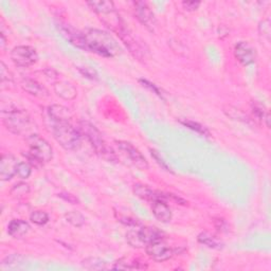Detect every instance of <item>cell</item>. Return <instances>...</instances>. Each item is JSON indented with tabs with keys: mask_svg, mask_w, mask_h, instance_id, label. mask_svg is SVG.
<instances>
[{
	"mask_svg": "<svg viewBox=\"0 0 271 271\" xmlns=\"http://www.w3.org/2000/svg\"><path fill=\"white\" fill-rule=\"evenodd\" d=\"M86 51L103 57L120 55L122 49L118 41L109 33L99 29H88L84 32Z\"/></svg>",
	"mask_w": 271,
	"mask_h": 271,
	"instance_id": "1",
	"label": "cell"
},
{
	"mask_svg": "<svg viewBox=\"0 0 271 271\" xmlns=\"http://www.w3.org/2000/svg\"><path fill=\"white\" fill-rule=\"evenodd\" d=\"M2 122L8 132L18 136H27V138L33 134H36L37 126L25 110L12 108L2 110Z\"/></svg>",
	"mask_w": 271,
	"mask_h": 271,
	"instance_id": "2",
	"label": "cell"
},
{
	"mask_svg": "<svg viewBox=\"0 0 271 271\" xmlns=\"http://www.w3.org/2000/svg\"><path fill=\"white\" fill-rule=\"evenodd\" d=\"M79 127H80L79 131L81 132L82 136H85V138L88 140V142L91 144L92 148L96 150V152L100 157L109 161V162L110 161L118 160L115 151L107 145L103 136H102L101 132L95 125L87 121H81Z\"/></svg>",
	"mask_w": 271,
	"mask_h": 271,
	"instance_id": "3",
	"label": "cell"
},
{
	"mask_svg": "<svg viewBox=\"0 0 271 271\" xmlns=\"http://www.w3.org/2000/svg\"><path fill=\"white\" fill-rule=\"evenodd\" d=\"M52 134L59 145L67 150H78L82 145V134L71 122H52Z\"/></svg>",
	"mask_w": 271,
	"mask_h": 271,
	"instance_id": "4",
	"label": "cell"
},
{
	"mask_svg": "<svg viewBox=\"0 0 271 271\" xmlns=\"http://www.w3.org/2000/svg\"><path fill=\"white\" fill-rule=\"evenodd\" d=\"M164 233L155 227L137 226L126 233V241L133 248H146L151 243L163 240Z\"/></svg>",
	"mask_w": 271,
	"mask_h": 271,
	"instance_id": "5",
	"label": "cell"
},
{
	"mask_svg": "<svg viewBox=\"0 0 271 271\" xmlns=\"http://www.w3.org/2000/svg\"><path fill=\"white\" fill-rule=\"evenodd\" d=\"M29 145V151L25 154L30 161V164L33 161L37 164L47 163L53 158V149L49 142L41 138L37 134H33L27 138Z\"/></svg>",
	"mask_w": 271,
	"mask_h": 271,
	"instance_id": "6",
	"label": "cell"
},
{
	"mask_svg": "<svg viewBox=\"0 0 271 271\" xmlns=\"http://www.w3.org/2000/svg\"><path fill=\"white\" fill-rule=\"evenodd\" d=\"M11 59L17 67L28 68L38 61V54L31 46H17L11 51Z\"/></svg>",
	"mask_w": 271,
	"mask_h": 271,
	"instance_id": "7",
	"label": "cell"
},
{
	"mask_svg": "<svg viewBox=\"0 0 271 271\" xmlns=\"http://www.w3.org/2000/svg\"><path fill=\"white\" fill-rule=\"evenodd\" d=\"M117 146L121 151H123V154L130 159L131 162L136 167L141 169V171L148 168V162L146 158L144 157L142 155V152L137 147H135L132 143L126 141H118Z\"/></svg>",
	"mask_w": 271,
	"mask_h": 271,
	"instance_id": "8",
	"label": "cell"
},
{
	"mask_svg": "<svg viewBox=\"0 0 271 271\" xmlns=\"http://www.w3.org/2000/svg\"><path fill=\"white\" fill-rule=\"evenodd\" d=\"M145 251L151 260L159 263L168 261L169 259H172L176 253V250L173 249L172 247H169L167 244L163 242V240L149 244L145 248Z\"/></svg>",
	"mask_w": 271,
	"mask_h": 271,
	"instance_id": "9",
	"label": "cell"
},
{
	"mask_svg": "<svg viewBox=\"0 0 271 271\" xmlns=\"http://www.w3.org/2000/svg\"><path fill=\"white\" fill-rule=\"evenodd\" d=\"M118 35L120 36L125 46L129 48L131 53L134 54L135 57H138L141 59L143 56H145V49H144L145 46L142 45L141 41L133 35V33L126 25H124V27L120 30V32L118 33Z\"/></svg>",
	"mask_w": 271,
	"mask_h": 271,
	"instance_id": "10",
	"label": "cell"
},
{
	"mask_svg": "<svg viewBox=\"0 0 271 271\" xmlns=\"http://www.w3.org/2000/svg\"><path fill=\"white\" fill-rule=\"evenodd\" d=\"M135 13L136 16H137L138 20L149 31H154L156 25H157V20L155 18V15L150 10V7L148 4L144 1H136L135 2Z\"/></svg>",
	"mask_w": 271,
	"mask_h": 271,
	"instance_id": "11",
	"label": "cell"
},
{
	"mask_svg": "<svg viewBox=\"0 0 271 271\" xmlns=\"http://www.w3.org/2000/svg\"><path fill=\"white\" fill-rule=\"evenodd\" d=\"M234 55L237 61L244 66H249L256 62L257 52L249 42L240 41L234 47Z\"/></svg>",
	"mask_w": 271,
	"mask_h": 271,
	"instance_id": "12",
	"label": "cell"
},
{
	"mask_svg": "<svg viewBox=\"0 0 271 271\" xmlns=\"http://www.w3.org/2000/svg\"><path fill=\"white\" fill-rule=\"evenodd\" d=\"M18 161L12 154H3L0 159V179L2 181L11 180L16 174Z\"/></svg>",
	"mask_w": 271,
	"mask_h": 271,
	"instance_id": "13",
	"label": "cell"
},
{
	"mask_svg": "<svg viewBox=\"0 0 271 271\" xmlns=\"http://www.w3.org/2000/svg\"><path fill=\"white\" fill-rule=\"evenodd\" d=\"M58 29L61 30L63 35L69 40L71 44L82 50L86 51V41H85L84 32L74 29L70 24H58Z\"/></svg>",
	"mask_w": 271,
	"mask_h": 271,
	"instance_id": "14",
	"label": "cell"
},
{
	"mask_svg": "<svg viewBox=\"0 0 271 271\" xmlns=\"http://www.w3.org/2000/svg\"><path fill=\"white\" fill-rule=\"evenodd\" d=\"M21 88L25 92H28L29 95L34 97L45 98L49 96L48 89L45 86H42V85L37 81L32 79H23L21 81Z\"/></svg>",
	"mask_w": 271,
	"mask_h": 271,
	"instance_id": "15",
	"label": "cell"
},
{
	"mask_svg": "<svg viewBox=\"0 0 271 271\" xmlns=\"http://www.w3.org/2000/svg\"><path fill=\"white\" fill-rule=\"evenodd\" d=\"M48 115L52 122H71L72 120L70 110L63 105L49 106Z\"/></svg>",
	"mask_w": 271,
	"mask_h": 271,
	"instance_id": "16",
	"label": "cell"
},
{
	"mask_svg": "<svg viewBox=\"0 0 271 271\" xmlns=\"http://www.w3.org/2000/svg\"><path fill=\"white\" fill-rule=\"evenodd\" d=\"M30 225L22 219H13L7 226V233L13 239H22L30 231Z\"/></svg>",
	"mask_w": 271,
	"mask_h": 271,
	"instance_id": "17",
	"label": "cell"
},
{
	"mask_svg": "<svg viewBox=\"0 0 271 271\" xmlns=\"http://www.w3.org/2000/svg\"><path fill=\"white\" fill-rule=\"evenodd\" d=\"M151 212L159 222L166 224L172 220V211L167 206V203L163 201H154L151 205Z\"/></svg>",
	"mask_w": 271,
	"mask_h": 271,
	"instance_id": "18",
	"label": "cell"
},
{
	"mask_svg": "<svg viewBox=\"0 0 271 271\" xmlns=\"http://www.w3.org/2000/svg\"><path fill=\"white\" fill-rule=\"evenodd\" d=\"M134 194L137 197L150 202L157 201L159 198V191L152 190L149 186L142 183H137L134 185Z\"/></svg>",
	"mask_w": 271,
	"mask_h": 271,
	"instance_id": "19",
	"label": "cell"
},
{
	"mask_svg": "<svg viewBox=\"0 0 271 271\" xmlns=\"http://www.w3.org/2000/svg\"><path fill=\"white\" fill-rule=\"evenodd\" d=\"M54 91L58 97H61L64 100H73L76 97V93H78L73 85L68 82L55 83Z\"/></svg>",
	"mask_w": 271,
	"mask_h": 271,
	"instance_id": "20",
	"label": "cell"
},
{
	"mask_svg": "<svg viewBox=\"0 0 271 271\" xmlns=\"http://www.w3.org/2000/svg\"><path fill=\"white\" fill-rule=\"evenodd\" d=\"M112 268L120 270H135V269H146L147 266L145 264H143V263L135 260L130 261L127 259H121L114 263Z\"/></svg>",
	"mask_w": 271,
	"mask_h": 271,
	"instance_id": "21",
	"label": "cell"
},
{
	"mask_svg": "<svg viewBox=\"0 0 271 271\" xmlns=\"http://www.w3.org/2000/svg\"><path fill=\"white\" fill-rule=\"evenodd\" d=\"M87 4L95 11L97 14L105 15L116 10L115 4L113 1H89Z\"/></svg>",
	"mask_w": 271,
	"mask_h": 271,
	"instance_id": "22",
	"label": "cell"
},
{
	"mask_svg": "<svg viewBox=\"0 0 271 271\" xmlns=\"http://www.w3.org/2000/svg\"><path fill=\"white\" fill-rule=\"evenodd\" d=\"M198 242L202 245H205L207 246V247L209 248H213V249H220L222 248V242H220L219 240H217L215 236L213 235H211L207 232H202L198 235Z\"/></svg>",
	"mask_w": 271,
	"mask_h": 271,
	"instance_id": "23",
	"label": "cell"
},
{
	"mask_svg": "<svg viewBox=\"0 0 271 271\" xmlns=\"http://www.w3.org/2000/svg\"><path fill=\"white\" fill-rule=\"evenodd\" d=\"M82 265L84 268L89 270H102L107 269V263L103 260L98 258H88L82 262Z\"/></svg>",
	"mask_w": 271,
	"mask_h": 271,
	"instance_id": "24",
	"label": "cell"
},
{
	"mask_svg": "<svg viewBox=\"0 0 271 271\" xmlns=\"http://www.w3.org/2000/svg\"><path fill=\"white\" fill-rule=\"evenodd\" d=\"M252 109H253V113L256 114V116L258 117V119H260V120H262V121H264L266 123L267 127H269L270 126V123H269L270 116H269L268 110L265 108V106L256 102V103L252 104Z\"/></svg>",
	"mask_w": 271,
	"mask_h": 271,
	"instance_id": "25",
	"label": "cell"
},
{
	"mask_svg": "<svg viewBox=\"0 0 271 271\" xmlns=\"http://www.w3.org/2000/svg\"><path fill=\"white\" fill-rule=\"evenodd\" d=\"M30 193V185L25 182L16 183L10 191V194L14 198H22Z\"/></svg>",
	"mask_w": 271,
	"mask_h": 271,
	"instance_id": "26",
	"label": "cell"
},
{
	"mask_svg": "<svg viewBox=\"0 0 271 271\" xmlns=\"http://www.w3.org/2000/svg\"><path fill=\"white\" fill-rule=\"evenodd\" d=\"M65 218L68 223L76 228H80L85 224L84 215L81 214L80 212H78V211L68 212V213H66V215H65Z\"/></svg>",
	"mask_w": 271,
	"mask_h": 271,
	"instance_id": "27",
	"label": "cell"
},
{
	"mask_svg": "<svg viewBox=\"0 0 271 271\" xmlns=\"http://www.w3.org/2000/svg\"><path fill=\"white\" fill-rule=\"evenodd\" d=\"M30 220L37 226H44L49 222V215L45 211H33L30 215Z\"/></svg>",
	"mask_w": 271,
	"mask_h": 271,
	"instance_id": "28",
	"label": "cell"
},
{
	"mask_svg": "<svg viewBox=\"0 0 271 271\" xmlns=\"http://www.w3.org/2000/svg\"><path fill=\"white\" fill-rule=\"evenodd\" d=\"M180 123H182L184 126L188 127V129L196 132L197 134L199 135H202V136H206V137H209L210 136V133L209 131L206 129L205 126L197 123V122H194V121H191V120H180Z\"/></svg>",
	"mask_w": 271,
	"mask_h": 271,
	"instance_id": "29",
	"label": "cell"
},
{
	"mask_svg": "<svg viewBox=\"0 0 271 271\" xmlns=\"http://www.w3.org/2000/svg\"><path fill=\"white\" fill-rule=\"evenodd\" d=\"M224 112L228 115V117L234 119V120H239L244 123H249V118L244 115L240 109H236L235 107L232 106H228L227 108L224 109Z\"/></svg>",
	"mask_w": 271,
	"mask_h": 271,
	"instance_id": "30",
	"label": "cell"
},
{
	"mask_svg": "<svg viewBox=\"0 0 271 271\" xmlns=\"http://www.w3.org/2000/svg\"><path fill=\"white\" fill-rule=\"evenodd\" d=\"M23 261V257L19 256V254H12V256L5 258L2 263H1V267L2 268H15L21 264Z\"/></svg>",
	"mask_w": 271,
	"mask_h": 271,
	"instance_id": "31",
	"label": "cell"
},
{
	"mask_svg": "<svg viewBox=\"0 0 271 271\" xmlns=\"http://www.w3.org/2000/svg\"><path fill=\"white\" fill-rule=\"evenodd\" d=\"M32 173V165L29 162H18L16 168V174L22 179H27Z\"/></svg>",
	"mask_w": 271,
	"mask_h": 271,
	"instance_id": "32",
	"label": "cell"
},
{
	"mask_svg": "<svg viewBox=\"0 0 271 271\" xmlns=\"http://www.w3.org/2000/svg\"><path fill=\"white\" fill-rule=\"evenodd\" d=\"M0 79H1V86L2 89L4 88L5 83L7 84H12L13 83V76L11 72L8 71L6 66L4 65L3 62L0 63Z\"/></svg>",
	"mask_w": 271,
	"mask_h": 271,
	"instance_id": "33",
	"label": "cell"
},
{
	"mask_svg": "<svg viewBox=\"0 0 271 271\" xmlns=\"http://www.w3.org/2000/svg\"><path fill=\"white\" fill-rule=\"evenodd\" d=\"M259 32L261 36L266 38L267 41L270 40V34H271V28H270V20L265 19L260 22L259 24Z\"/></svg>",
	"mask_w": 271,
	"mask_h": 271,
	"instance_id": "34",
	"label": "cell"
},
{
	"mask_svg": "<svg viewBox=\"0 0 271 271\" xmlns=\"http://www.w3.org/2000/svg\"><path fill=\"white\" fill-rule=\"evenodd\" d=\"M79 70L83 75H85L86 78H88L90 80H95V81L99 80L98 72L90 67H79Z\"/></svg>",
	"mask_w": 271,
	"mask_h": 271,
	"instance_id": "35",
	"label": "cell"
},
{
	"mask_svg": "<svg viewBox=\"0 0 271 271\" xmlns=\"http://www.w3.org/2000/svg\"><path fill=\"white\" fill-rule=\"evenodd\" d=\"M149 150H150L151 157L156 160V162H157L161 167H162L163 169H165V171H167V172H172V171H171V168H169V166L166 164V162L163 160V158L160 156V154H159V152H158L156 149H151V148H150Z\"/></svg>",
	"mask_w": 271,
	"mask_h": 271,
	"instance_id": "36",
	"label": "cell"
},
{
	"mask_svg": "<svg viewBox=\"0 0 271 271\" xmlns=\"http://www.w3.org/2000/svg\"><path fill=\"white\" fill-rule=\"evenodd\" d=\"M139 82L143 85V86L144 87H146V88H148L149 90H151V91H154L155 93H156V95L158 96V97H160V98H162V93H161V91L155 86V85L154 84H151L150 82H148V81H146V80H139Z\"/></svg>",
	"mask_w": 271,
	"mask_h": 271,
	"instance_id": "37",
	"label": "cell"
},
{
	"mask_svg": "<svg viewBox=\"0 0 271 271\" xmlns=\"http://www.w3.org/2000/svg\"><path fill=\"white\" fill-rule=\"evenodd\" d=\"M58 196L61 198H63L64 200L72 203V205H78V203H79V199L76 198L74 195L68 194V193H61V194H58Z\"/></svg>",
	"mask_w": 271,
	"mask_h": 271,
	"instance_id": "38",
	"label": "cell"
},
{
	"mask_svg": "<svg viewBox=\"0 0 271 271\" xmlns=\"http://www.w3.org/2000/svg\"><path fill=\"white\" fill-rule=\"evenodd\" d=\"M182 5L186 11L192 12V11L197 10L200 5V2H198V1H184V2H182Z\"/></svg>",
	"mask_w": 271,
	"mask_h": 271,
	"instance_id": "39",
	"label": "cell"
},
{
	"mask_svg": "<svg viewBox=\"0 0 271 271\" xmlns=\"http://www.w3.org/2000/svg\"><path fill=\"white\" fill-rule=\"evenodd\" d=\"M0 36H1V41H0V46H1L2 49L5 48V44H6V39H5V36H4V33L3 31H1V33H0Z\"/></svg>",
	"mask_w": 271,
	"mask_h": 271,
	"instance_id": "40",
	"label": "cell"
}]
</instances>
